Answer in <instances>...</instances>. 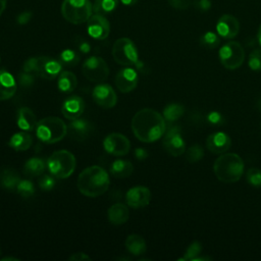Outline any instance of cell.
Wrapping results in <instances>:
<instances>
[{
  "instance_id": "obj_1",
  "label": "cell",
  "mask_w": 261,
  "mask_h": 261,
  "mask_svg": "<svg viewBox=\"0 0 261 261\" xmlns=\"http://www.w3.org/2000/svg\"><path fill=\"white\" fill-rule=\"evenodd\" d=\"M132 130L139 141L153 143L164 135L165 118L154 109H141L132 118Z\"/></svg>"
},
{
  "instance_id": "obj_2",
  "label": "cell",
  "mask_w": 261,
  "mask_h": 261,
  "mask_svg": "<svg viewBox=\"0 0 261 261\" xmlns=\"http://www.w3.org/2000/svg\"><path fill=\"white\" fill-rule=\"evenodd\" d=\"M110 179L107 171L98 165L85 168L77 177L76 187L86 197L96 198L103 195L109 188Z\"/></svg>"
},
{
  "instance_id": "obj_3",
  "label": "cell",
  "mask_w": 261,
  "mask_h": 261,
  "mask_svg": "<svg viewBox=\"0 0 261 261\" xmlns=\"http://www.w3.org/2000/svg\"><path fill=\"white\" fill-rule=\"evenodd\" d=\"M245 164L242 157L236 153L220 154L213 164V171L219 181L232 184L241 179Z\"/></svg>"
},
{
  "instance_id": "obj_4",
  "label": "cell",
  "mask_w": 261,
  "mask_h": 261,
  "mask_svg": "<svg viewBox=\"0 0 261 261\" xmlns=\"http://www.w3.org/2000/svg\"><path fill=\"white\" fill-rule=\"evenodd\" d=\"M67 134V125L56 116H47L37 122V138L45 144H54L61 141Z\"/></svg>"
},
{
  "instance_id": "obj_5",
  "label": "cell",
  "mask_w": 261,
  "mask_h": 261,
  "mask_svg": "<svg viewBox=\"0 0 261 261\" xmlns=\"http://www.w3.org/2000/svg\"><path fill=\"white\" fill-rule=\"evenodd\" d=\"M46 166L48 171L54 177L66 178L73 173L76 166V161L71 152L67 150H58L49 156Z\"/></svg>"
},
{
  "instance_id": "obj_6",
  "label": "cell",
  "mask_w": 261,
  "mask_h": 261,
  "mask_svg": "<svg viewBox=\"0 0 261 261\" xmlns=\"http://www.w3.org/2000/svg\"><path fill=\"white\" fill-rule=\"evenodd\" d=\"M60 10L66 21L81 24L87 22L93 14V3L90 0H63Z\"/></svg>"
},
{
  "instance_id": "obj_7",
  "label": "cell",
  "mask_w": 261,
  "mask_h": 261,
  "mask_svg": "<svg viewBox=\"0 0 261 261\" xmlns=\"http://www.w3.org/2000/svg\"><path fill=\"white\" fill-rule=\"evenodd\" d=\"M112 57L116 63L123 66H132L139 62L138 50L134 42L128 38L117 39L112 46Z\"/></svg>"
},
{
  "instance_id": "obj_8",
  "label": "cell",
  "mask_w": 261,
  "mask_h": 261,
  "mask_svg": "<svg viewBox=\"0 0 261 261\" xmlns=\"http://www.w3.org/2000/svg\"><path fill=\"white\" fill-rule=\"evenodd\" d=\"M221 64L226 69H237L242 66L245 60V50L243 46L236 41H229L221 46L218 51Z\"/></svg>"
},
{
  "instance_id": "obj_9",
  "label": "cell",
  "mask_w": 261,
  "mask_h": 261,
  "mask_svg": "<svg viewBox=\"0 0 261 261\" xmlns=\"http://www.w3.org/2000/svg\"><path fill=\"white\" fill-rule=\"evenodd\" d=\"M83 74L93 83L104 82L109 75V67L106 61L99 56L88 57L82 66Z\"/></svg>"
},
{
  "instance_id": "obj_10",
  "label": "cell",
  "mask_w": 261,
  "mask_h": 261,
  "mask_svg": "<svg viewBox=\"0 0 261 261\" xmlns=\"http://www.w3.org/2000/svg\"><path fill=\"white\" fill-rule=\"evenodd\" d=\"M163 148L171 156L177 157L186 152V144L182 139L180 128L178 126H172L163 135Z\"/></svg>"
},
{
  "instance_id": "obj_11",
  "label": "cell",
  "mask_w": 261,
  "mask_h": 261,
  "mask_svg": "<svg viewBox=\"0 0 261 261\" xmlns=\"http://www.w3.org/2000/svg\"><path fill=\"white\" fill-rule=\"evenodd\" d=\"M105 151L114 156H124L129 152L130 143L128 139L119 133L107 135L103 141Z\"/></svg>"
},
{
  "instance_id": "obj_12",
  "label": "cell",
  "mask_w": 261,
  "mask_h": 261,
  "mask_svg": "<svg viewBox=\"0 0 261 261\" xmlns=\"http://www.w3.org/2000/svg\"><path fill=\"white\" fill-rule=\"evenodd\" d=\"M87 32L95 40H105L110 34V23L105 15L93 13L87 21Z\"/></svg>"
},
{
  "instance_id": "obj_13",
  "label": "cell",
  "mask_w": 261,
  "mask_h": 261,
  "mask_svg": "<svg viewBox=\"0 0 261 261\" xmlns=\"http://www.w3.org/2000/svg\"><path fill=\"white\" fill-rule=\"evenodd\" d=\"M92 97L94 102L102 108H113L117 103V96L110 85L100 84L93 89Z\"/></svg>"
},
{
  "instance_id": "obj_14",
  "label": "cell",
  "mask_w": 261,
  "mask_h": 261,
  "mask_svg": "<svg viewBox=\"0 0 261 261\" xmlns=\"http://www.w3.org/2000/svg\"><path fill=\"white\" fill-rule=\"evenodd\" d=\"M126 204L134 208L140 209L149 205L151 201V191L144 186H137L130 188L125 195Z\"/></svg>"
},
{
  "instance_id": "obj_15",
  "label": "cell",
  "mask_w": 261,
  "mask_h": 261,
  "mask_svg": "<svg viewBox=\"0 0 261 261\" xmlns=\"http://www.w3.org/2000/svg\"><path fill=\"white\" fill-rule=\"evenodd\" d=\"M216 32L219 37L233 39L240 32V22L231 14H222L216 22Z\"/></svg>"
},
{
  "instance_id": "obj_16",
  "label": "cell",
  "mask_w": 261,
  "mask_h": 261,
  "mask_svg": "<svg viewBox=\"0 0 261 261\" xmlns=\"http://www.w3.org/2000/svg\"><path fill=\"white\" fill-rule=\"evenodd\" d=\"M114 82L121 93H129L138 85V73L134 68L126 66L116 73Z\"/></svg>"
},
{
  "instance_id": "obj_17",
  "label": "cell",
  "mask_w": 261,
  "mask_h": 261,
  "mask_svg": "<svg viewBox=\"0 0 261 261\" xmlns=\"http://www.w3.org/2000/svg\"><path fill=\"white\" fill-rule=\"evenodd\" d=\"M62 64L59 60H56L49 56L39 57L38 75L45 80H54L61 72Z\"/></svg>"
},
{
  "instance_id": "obj_18",
  "label": "cell",
  "mask_w": 261,
  "mask_h": 261,
  "mask_svg": "<svg viewBox=\"0 0 261 261\" xmlns=\"http://www.w3.org/2000/svg\"><path fill=\"white\" fill-rule=\"evenodd\" d=\"M231 145L230 137L223 133V132H217L210 134L206 139V147L207 149L216 155H220L225 153Z\"/></svg>"
},
{
  "instance_id": "obj_19",
  "label": "cell",
  "mask_w": 261,
  "mask_h": 261,
  "mask_svg": "<svg viewBox=\"0 0 261 261\" xmlns=\"http://www.w3.org/2000/svg\"><path fill=\"white\" fill-rule=\"evenodd\" d=\"M85 110V102L80 96H71L67 98L61 106V112L68 120L77 119Z\"/></svg>"
},
{
  "instance_id": "obj_20",
  "label": "cell",
  "mask_w": 261,
  "mask_h": 261,
  "mask_svg": "<svg viewBox=\"0 0 261 261\" xmlns=\"http://www.w3.org/2000/svg\"><path fill=\"white\" fill-rule=\"evenodd\" d=\"M16 82L12 74L6 70L0 69V101L8 100L16 92Z\"/></svg>"
},
{
  "instance_id": "obj_21",
  "label": "cell",
  "mask_w": 261,
  "mask_h": 261,
  "mask_svg": "<svg viewBox=\"0 0 261 261\" xmlns=\"http://www.w3.org/2000/svg\"><path fill=\"white\" fill-rule=\"evenodd\" d=\"M129 217L128 208L122 203H115L108 208L107 218L113 225H120L127 221Z\"/></svg>"
},
{
  "instance_id": "obj_22",
  "label": "cell",
  "mask_w": 261,
  "mask_h": 261,
  "mask_svg": "<svg viewBox=\"0 0 261 261\" xmlns=\"http://www.w3.org/2000/svg\"><path fill=\"white\" fill-rule=\"evenodd\" d=\"M16 123L21 130L31 132L37 125V118L35 113L29 107H21L17 111Z\"/></svg>"
},
{
  "instance_id": "obj_23",
  "label": "cell",
  "mask_w": 261,
  "mask_h": 261,
  "mask_svg": "<svg viewBox=\"0 0 261 261\" xmlns=\"http://www.w3.org/2000/svg\"><path fill=\"white\" fill-rule=\"evenodd\" d=\"M33 144V138L28 132H18L11 136L8 145L15 151H25Z\"/></svg>"
},
{
  "instance_id": "obj_24",
  "label": "cell",
  "mask_w": 261,
  "mask_h": 261,
  "mask_svg": "<svg viewBox=\"0 0 261 261\" xmlns=\"http://www.w3.org/2000/svg\"><path fill=\"white\" fill-rule=\"evenodd\" d=\"M69 130V135L71 138L75 140H84L88 137L90 130H91V125L90 123L85 120V119H74L72 120L68 127L67 132Z\"/></svg>"
},
{
  "instance_id": "obj_25",
  "label": "cell",
  "mask_w": 261,
  "mask_h": 261,
  "mask_svg": "<svg viewBox=\"0 0 261 261\" xmlns=\"http://www.w3.org/2000/svg\"><path fill=\"white\" fill-rule=\"evenodd\" d=\"M124 245H125L126 250L132 255H135V256L144 254L147 249L146 242H145L144 238L141 237L140 234H136V233H132V234L127 236V238L125 239Z\"/></svg>"
},
{
  "instance_id": "obj_26",
  "label": "cell",
  "mask_w": 261,
  "mask_h": 261,
  "mask_svg": "<svg viewBox=\"0 0 261 261\" xmlns=\"http://www.w3.org/2000/svg\"><path fill=\"white\" fill-rule=\"evenodd\" d=\"M134 171V165L129 160L118 159L113 161L110 166L111 174L116 178L128 177Z\"/></svg>"
},
{
  "instance_id": "obj_27",
  "label": "cell",
  "mask_w": 261,
  "mask_h": 261,
  "mask_svg": "<svg viewBox=\"0 0 261 261\" xmlns=\"http://www.w3.org/2000/svg\"><path fill=\"white\" fill-rule=\"evenodd\" d=\"M77 85V79L75 74L71 71H63L58 75L57 87L60 92L69 93L72 92Z\"/></svg>"
},
{
  "instance_id": "obj_28",
  "label": "cell",
  "mask_w": 261,
  "mask_h": 261,
  "mask_svg": "<svg viewBox=\"0 0 261 261\" xmlns=\"http://www.w3.org/2000/svg\"><path fill=\"white\" fill-rule=\"evenodd\" d=\"M19 180L20 178L14 169L6 168L0 173V186L5 190H15Z\"/></svg>"
},
{
  "instance_id": "obj_29",
  "label": "cell",
  "mask_w": 261,
  "mask_h": 261,
  "mask_svg": "<svg viewBox=\"0 0 261 261\" xmlns=\"http://www.w3.org/2000/svg\"><path fill=\"white\" fill-rule=\"evenodd\" d=\"M46 167V163L43 159L38 157H33L27 160L23 166V171L27 175L30 176H39L43 174Z\"/></svg>"
},
{
  "instance_id": "obj_30",
  "label": "cell",
  "mask_w": 261,
  "mask_h": 261,
  "mask_svg": "<svg viewBox=\"0 0 261 261\" xmlns=\"http://www.w3.org/2000/svg\"><path fill=\"white\" fill-rule=\"evenodd\" d=\"M119 4V0H94L93 12L101 15L112 13Z\"/></svg>"
},
{
  "instance_id": "obj_31",
  "label": "cell",
  "mask_w": 261,
  "mask_h": 261,
  "mask_svg": "<svg viewBox=\"0 0 261 261\" xmlns=\"http://www.w3.org/2000/svg\"><path fill=\"white\" fill-rule=\"evenodd\" d=\"M185 113V108L181 104L171 103L165 106L163 110V117L167 121H175L180 118Z\"/></svg>"
},
{
  "instance_id": "obj_32",
  "label": "cell",
  "mask_w": 261,
  "mask_h": 261,
  "mask_svg": "<svg viewBox=\"0 0 261 261\" xmlns=\"http://www.w3.org/2000/svg\"><path fill=\"white\" fill-rule=\"evenodd\" d=\"M59 61L64 66L73 67L79 63L80 56H79L77 52L72 49H64L59 54Z\"/></svg>"
},
{
  "instance_id": "obj_33",
  "label": "cell",
  "mask_w": 261,
  "mask_h": 261,
  "mask_svg": "<svg viewBox=\"0 0 261 261\" xmlns=\"http://www.w3.org/2000/svg\"><path fill=\"white\" fill-rule=\"evenodd\" d=\"M220 43V39H219V35L213 32H206L205 34H203L200 37V44L201 46H203L204 48L207 49H214L215 47H217Z\"/></svg>"
},
{
  "instance_id": "obj_34",
  "label": "cell",
  "mask_w": 261,
  "mask_h": 261,
  "mask_svg": "<svg viewBox=\"0 0 261 261\" xmlns=\"http://www.w3.org/2000/svg\"><path fill=\"white\" fill-rule=\"evenodd\" d=\"M16 192L22 198H30L35 194V187L29 179H20L16 186Z\"/></svg>"
},
{
  "instance_id": "obj_35",
  "label": "cell",
  "mask_w": 261,
  "mask_h": 261,
  "mask_svg": "<svg viewBox=\"0 0 261 261\" xmlns=\"http://www.w3.org/2000/svg\"><path fill=\"white\" fill-rule=\"evenodd\" d=\"M186 158L190 163H195L198 162L202 157L204 156V150L201 145L199 144H194L191 147L188 148L186 152Z\"/></svg>"
},
{
  "instance_id": "obj_36",
  "label": "cell",
  "mask_w": 261,
  "mask_h": 261,
  "mask_svg": "<svg viewBox=\"0 0 261 261\" xmlns=\"http://www.w3.org/2000/svg\"><path fill=\"white\" fill-rule=\"evenodd\" d=\"M247 181L255 188H261V169L257 167H251L246 172Z\"/></svg>"
},
{
  "instance_id": "obj_37",
  "label": "cell",
  "mask_w": 261,
  "mask_h": 261,
  "mask_svg": "<svg viewBox=\"0 0 261 261\" xmlns=\"http://www.w3.org/2000/svg\"><path fill=\"white\" fill-rule=\"evenodd\" d=\"M248 64L252 70H261V49H255L250 53Z\"/></svg>"
},
{
  "instance_id": "obj_38",
  "label": "cell",
  "mask_w": 261,
  "mask_h": 261,
  "mask_svg": "<svg viewBox=\"0 0 261 261\" xmlns=\"http://www.w3.org/2000/svg\"><path fill=\"white\" fill-rule=\"evenodd\" d=\"M201 251H202L201 244L199 242H194L188 247L186 254L181 258V260H195L197 256L201 253Z\"/></svg>"
},
{
  "instance_id": "obj_39",
  "label": "cell",
  "mask_w": 261,
  "mask_h": 261,
  "mask_svg": "<svg viewBox=\"0 0 261 261\" xmlns=\"http://www.w3.org/2000/svg\"><path fill=\"white\" fill-rule=\"evenodd\" d=\"M38 68H39V57H31L28 58L22 66L23 71L37 74L38 75Z\"/></svg>"
},
{
  "instance_id": "obj_40",
  "label": "cell",
  "mask_w": 261,
  "mask_h": 261,
  "mask_svg": "<svg viewBox=\"0 0 261 261\" xmlns=\"http://www.w3.org/2000/svg\"><path fill=\"white\" fill-rule=\"evenodd\" d=\"M55 186V179L53 176L44 174L40 179H39V187L43 191H50L54 188Z\"/></svg>"
},
{
  "instance_id": "obj_41",
  "label": "cell",
  "mask_w": 261,
  "mask_h": 261,
  "mask_svg": "<svg viewBox=\"0 0 261 261\" xmlns=\"http://www.w3.org/2000/svg\"><path fill=\"white\" fill-rule=\"evenodd\" d=\"M167 3L176 10H186L193 5L192 0H167Z\"/></svg>"
},
{
  "instance_id": "obj_42",
  "label": "cell",
  "mask_w": 261,
  "mask_h": 261,
  "mask_svg": "<svg viewBox=\"0 0 261 261\" xmlns=\"http://www.w3.org/2000/svg\"><path fill=\"white\" fill-rule=\"evenodd\" d=\"M34 74L33 73H29V72H25L23 71L22 73H20L18 75V82H19V85L23 88H28V87H31L33 84H34Z\"/></svg>"
},
{
  "instance_id": "obj_43",
  "label": "cell",
  "mask_w": 261,
  "mask_h": 261,
  "mask_svg": "<svg viewBox=\"0 0 261 261\" xmlns=\"http://www.w3.org/2000/svg\"><path fill=\"white\" fill-rule=\"evenodd\" d=\"M193 6L201 12H206L211 8L212 3L210 0H195L193 2Z\"/></svg>"
},
{
  "instance_id": "obj_44",
  "label": "cell",
  "mask_w": 261,
  "mask_h": 261,
  "mask_svg": "<svg viewBox=\"0 0 261 261\" xmlns=\"http://www.w3.org/2000/svg\"><path fill=\"white\" fill-rule=\"evenodd\" d=\"M32 17H33L32 11H22L16 16V22H17V24L23 25V24L29 23L31 21Z\"/></svg>"
},
{
  "instance_id": "obj_45",
  "label": "cell",
  "mask_w": 261,
  "mask_h": 261,
  "mask_svg": "<svg viewBox=\"0 0 261 261\" xmlns=\"http://www.w3.org/2000/svg\"><path fill=\"white\" fill-rule=\"evenodd\" d=\"M68 260L70 261H83V260H91V257L83 252H79V253H73L72 255H70L68 257Z\"/></svg>"
},
{
  "instance_id": "obj_46",
  "label": "cell",
  "mask_w": 261,
  "mask_h": 261,
  "mask_svg": "<svg viewBox=\"0 0 261 261\" xmlns=\"http://www.w3.org/2000/svg\"><path fill=\"white\" fill-rule=\"evenodd\" d=\"M79 50L83 53H89L91 50V45L87 41L83 40L82 42L79 43Z\"/></svg>"
},
{
  "instance_id": "obj_47",
  "label": "cell",
  "mask_w": 261,
  "mask_h": 261,
  "mask_svg": "<svg viewBox=\"0 0 261 261\" xmlns=\"http://www.w3.org/2000/svg\"><path fill=\"white\" fill-rule=\"evenodd\" d=\"M147 155H148L147 152L143 149H137L136 150V156H137L138 159H144V158L147 157Z\"/></svg>"
},
{
  "instance_id": "obj_48",
  "label": "cell",
  "mask_w": 261,
  "mask_h": 261,
  "mask_svg": "<svg viewBox=\"0 0 261 261\" xmlns=\"http://www.w3.org/2000/svg\"><path fill=\"white\" fill-rule=\"evenodd\" d=\"M208 118H209V120H210L211 122H216L217 120L220 119V115H219L218 113H216V112H213V113H210V114H209Z\"/></svg>"
},
{
  "instance_id": "obj_49",
  "label": "cell",
  "mask_w": 261,
  "mask_h": 261,
  "mask_svg": "<svg viewBox=\"0 0 261 261\" xmlns=\"http://www.w3.org/2000/svg\"><path fill=\"white\" fill-rule=\"evenodd\" d=\"M139 0H119V2L125 6H133L135 4H137Z\"/></svg>"
},
{
  "instance_id": "obj_50",
  "label": "cell",
  "mask_w": 261,
  "mask_h": 261,
  "mask_svg": "<svg viewBox=\"0 0 261 261\" xmlns=\"http://www.w3.org/2000/svg\"><path fill=\"white\" fill-rule=\"evenodd\" d=\"M6 3H7V0H0V16L2 15V13L6 8Z\"/></svg>"
},
{
  "instance_id": "obj_51",
  "label": "cell",
  "mask_w": 261,
  "mask_h": 261,
  "mask_svg": "<svg viewBox=\"0 0 261 261\" xmlns=\"http://www.w3.org/2000/svg\"><path fill=\"white\" fill-rule=\"evenodd\" d=\"M19 261L18 258H15V257H3L0 259V261Z\"/></svg>"
},
{
  "instance_id": "obj_52",
  "label": "cell",
  "mask_w": 261,
  "mask_h": 261,
  "mask_svg": "<svg viewBox=\"0 0 261 261\" xmlns=\"http://www.w3.org/2000/svg\"><path fill=\"white\" fill-rule=\"evenodd\" d=\"M257 39H258V42H259V44L261 45V24L259 25V29H258V33H257Z\"/></svg>"
},
{
  "instance_id": "obj_53",
  "label": "cell",
  "mask_w": 261,
  "mask_h": 261,
  "mask_svg": "<svg viewBox=\"0 0 261 261\" xmlns=\"http://www.w3.org/2000/svg\"><path fill=\"white\" fill-rule=\"evenodd\" d=\"M0 255H1V248H0Z\"/></svg>"
}]
</instances>
